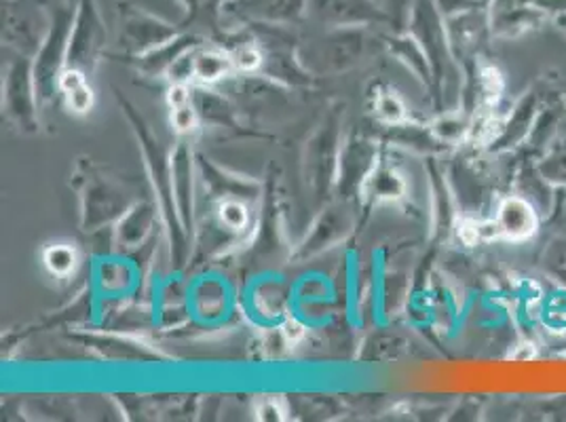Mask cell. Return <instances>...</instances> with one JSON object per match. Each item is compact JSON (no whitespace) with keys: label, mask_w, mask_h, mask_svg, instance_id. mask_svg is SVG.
<instances>
[{"label":"cell","mask_w":566,"mask_h":422,"mask_svg":"<svg viewBox=\"0 0 566 422\" xmlns=\"http://www.w3.org/2000/svg\"><path fill=\"white\" fill-rule=\"evenodd\" d=\"M233 64H235L239 71H256L260 66L259 49L252 48V45H243V48L237 49L235 53H233Z\"/></svg>","instance_id":"cell-9"},{"label":"cell","mask_w":566,"mask_h":422,"mask_svg":"<svg viewBox=\"0 0 566 422\" xmlns=\"http://www.w3.org/2000/svg\"><path fill=\"white\" fill-rule=\"evenodd\" d=\"M303 334H305V331H303V326H301L298 321L290 319V321L285 324V336H287L292 342H296V340H298Z\"/></svg>","instance_id":"cell-16"},{"label":"cell","mask_w":566,"mask_h":422,"mask_svg":"<svg viewBox=\"0 0 566 422\" xmlns=\"http://www.w3.org/2000/svg\"><path fill=\"white\" fill-rule=\"evenodd\" d=\"M554 24L558 25V30L566 36V15H558L554 18Z\"/></svg>","instance_id":"cell-17"},{"label":"cell","mask_w":566,"mask_h":422,"mask_svg":"<svg viewBox=\"0 0 566 422\" xmlns=\"http://www.w3.org/2000/svg\"><path fill=\"white\" fill-rule=\"evenodd\" d=\"M167 104L171 106V110H174V108H180V106H187V104H189V92H187V87H185V85L171 87L169 94H167Z\"/></svg>","instance_id":"cell-14"},{"label":"cell","mask_w":566,"mask_h":422,"mask_svg":"<svg viewBox=\"0 0 566 422\" xmlns=\"http://www.w3.org/2000/svg\"><path fill=\"white\" fill-rule=\"evenodd\" d=\"M496 226L501 239L507 241H526L537 233L539 229V215L531 201L524 197L512 194L501 201L496 213Z\"/></svg>","instance_id":"cell-1"},{"label":"cell","mask_w":566,"mask_h":422,"mask_svg":"<svg viewBox=\"0 0 566 422\" xmlns=\"http://www.w3.org/2000/svg\"><path fill=\"white\" fill-rule=\"evenodd\" d=\"M45 264L53 275H69L74 268V252L66 245H53L45 252Z\"/></svg>","instance_id":"cell-5"},{"label":"cell","mask_w":566,"mask_h":422,"mask_svg":"<svg viewBox=\"0 0 566 422\" xmlns=\"http://www.w3.org/2000/svg\"><path fill=\"white\" fill-rule=\"evenodd\" d=\"M473 2H475V4H482V2H486V4H489L491 0H473Z\"/></svg>","instance_id":"cell-18"},{"label":"cell","mask_w":566,"mask_h":422,"mask_svg":"<svg viewBox=\"0 0 566 422\" xmlns=\"http://www.w3.org/2000/svg\"><path fill=\"white\" fill-rule=\"evenodd\" d=\"M543 324L560 331L566 326V292H556L543 305Z\"/></svg>","instance_id":"cell-4"},{"label":"cell","mask_w":566,"mask_h":422,"mask_svg":"<svg viewBox=\"0 0 566 422\" xmlns=\"http://www.w3.org/2000/svg\"><path fill=\"white\" fill-rule=\"evenodd\" d=\"M220 215H222V222L229 226V229H233V231H241L245 224H248V211L243 205H239V203H224L222 208H220Z\"/></svg>","instance_id":"cell-8"},{"label":"cell","mask_w":566,"mask_h":422,"mask_svg":"<svg viewBox=\"0 0 566 422\" xmlns=\"http://www.w3.org/2000/svg\"><path fill=\"white\" fill-rule=\"evenodd\" d=\"M524 7H533L537 11L547 13L549 18H558V15H566V0H516Z\"/></svg>","instance_id":"cell-10"},{"label":"cell","mask_w":566,"mask_h":422,"mask_svg":"<svg viewBox=\"0 0 566 422\" xmlns=\"http://www.w3.org/2000/svg\"><path fill=\"white\" fill-rule=\"evenodd\" d=\"M378 117L387 123H400L406 117V108L401 104L400 97L394 94H380L377 99Z\"/></svg>","instance_id":"cell-7"},{"label":"cell","mask_w":566,"mask_h":422,"mask_svg":"<svg viewBox=\"0 0 566 422\" xmlns=\"http://www.w3.org/2000/svg\"><path fill=\"white\" fill-rule=\"evenodd\" d=\"M282 410L273 403V401H266L262 408H260L259 419L260 421H282Z\"/></svg>","instance_id":"cell-15"},{"label":"cell","mask_w":566,"mask_h":422,"mask_svg":"<svg viewBox=\"0 0 566 422\" xmlns=\"http://www.w3.org/2000/svg\"><path fill=\"white\" fill-rule=\"evenodd\" d=\"M480 85H482V92H484V97L489 99V104H495L496 97L503 94V89H505L503 74L496 71L495 66H486V68L480 71Z\"/></svg>","instance_id":"cell-6"},{"label":"cell","mask_w":566,"mask_h":422,"mask_svg":"<svg viewBox=\"0 0 566 422\" xmlns=\"http://www.w3.org/2000/svg\"><path fill=\"white\" fill-rule=\"evenodd\" d=\"M171 120H174V127H176L178 131H182V134L192 131V129L197 127V115H195V110H192L190 104L180 106V108H174Z\"/></svg>","instance_id":"cell-11"},{"label":"cell","mask_w":566,"mask_h":422,"mask_svg":"<svg viewBox=\"0 0 566 422\" xmlns=\"http://www.w3.org/2000/svg\"><path fill=\"white\" fill-rule=\"evenodd\" d=\"M66 97H69V106H71L74 113H87L92 108V104H94V94H92V89L87 85L78 87L76 92H72Z\"/></svg>","instance_id":"cell-12"},{"label":"cell","mask_w":566,"mask_h":422,"mask_svg":"<svg viewBox=\"0 0 566 422\" xmlns=\"http://www.w3.org/2000/svg\"><path fill=\"white\" fill-rule=\"evenodd\" d=\"M537 117H539V99L535 92H526L520 97L516 108L512 110L510 120L503 125L499 141L507 144V146H516L524 138L531 136Z\"/></svg>","instance_id":"cell-2"},{"label":"cell","mask_w":566,"mask_h":422,"mask_svg":"<svg viewBox=\"0 0 566 422\" xmlns=\"http://www.w3.org/2000/svg\"><path fill=\"white\" fill-rule=\"evenodd\" d=\"M233 55L222 53V51H201L195 62H192V74L195 78L203 81V83H213L220 81L222 76H227L233 68Z\"/></svg>","instance_id":"cell-3"},{"label":"cell","mask_w":566,"mask_h":422,"mask_svg":"<svg viewBox=\"0 0 566 422\" xmlns=\"http://www.w3.org/2000/svg\"><path fill=\"white\" fill-rule=\"evenodd\" d=\"M565 108H566V104H565Z\"/></svg>","instance_id":"cell-19"},{"label":"cell","mask_w":566,"mask_h":422,"mask_svg":"<svg viewBox=\"0 0 566 422\" xmlns=\"http://www.w3.org/2000/svg\"><path fill=\"white\" fill-rule=\"evenodd\" d=\"M83 85H85V78H83L81 72L66 71L60 76V89L66 95L76 92V89L83 87Z\"/></svg>","instance_id":"cell-13"}]
</instances>
